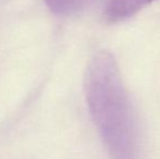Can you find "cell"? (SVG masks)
<instances>
[{
    "mask_svg": "<svg viewBox=\"0 0 160 159\" xmlns=\"http://www.w3.org/2000/svg\"><path fill=\"white\" fill-rule=\"evenodd\" d=\"M93 0H45L52 13L61 17H69L84 10Z\"/></svg>",
    "mask_w": 160,
    "mask_h": 159,
    "instance_id": "3957f363",
    "label": "cell"
},
{
    "mask_svg": "<svg viewBox=\"0 0 160 159\" xmlns=\"http://www.w3.org/2000/svg\"><path fill=\"white\" fill-rule=\"evenodd\" d=\"M85 95L91 117L112 159H137L139 132L118 63L111 53L99 51L88 64Z\"/></svg>",
    "mask_w": 160,
    "mask_h": 159,
    "instance_id": "6da1fadb",
    "label": "cell"
},
{
    "mask_svg": "<svg viewBox=\"0 0 160 159\" xmlns=\"http://www.w3.org/2000/svg\"><path fill=\"white\" fill-rule=\"evenodd\" d=\"M150 1H152V2H154V1H155V0H150Z\"/></svg>",
    "mask_w": 160,
    "mask_h": 159,
    "instance_id": "277c9868",
    "label": "cell"
},
{
    "mask_svg": "<svg viewBox=\"0 0 160 159\" xmlns=\"http://www.w3.org/2000/svg\"><path fill=\"white\" fill-rule=\"evenodd\" d=\"M150 3L149 0H108L105 17L111 23L124 21Z\"/></svg>",
    "mask_w": 160,
    "mask_h": 159,
    "instance_id": "7a4b0ae2",
    "label": "cell"
}]
</instances>
